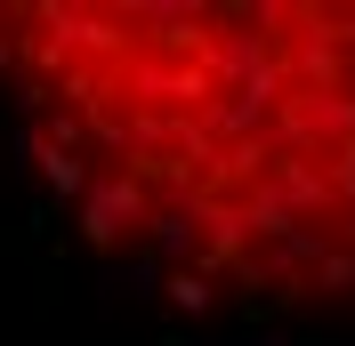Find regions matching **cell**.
Returning <instances> with one entry per match:
<instances>
[{"instance_id":"cell-1","label":"cell","mask_w":355,"mask_h":346,"mask_svg":"<svg viewBox=\"0 0 355 346\" xmlns=\"http://www.w3.org/2000/svg\"><path fill=\"white\" fill-rule=\"evenodd\" d=\"M130 217H137V185H130V177H105V185L81 194V234L89 242H113Z\"/></svg>"},{"instance_id":"cell-2","label":"cell","mask_w":355,"mask_h":346,"mask_svg":"<svg viewBox=\"0 0 355 346\" xmlns=\"http://www.w3.org/2000/svg\"><path fill=\"white\" fill-rule=\"evenodd\" d=\"M97 290H105V298H154V290H162V266H154V258L105 266V274H97Z\"/></svg>"},{"instance_id":"cell-3","label":"cell","mask_w":355,"mask_h":346,"mask_svg":"<svg viewBox=\"0 0 355 346\" xmlns=\"http://www.w3.org/2000/svg\"><path fill=\"white\" fill-rule=\"evenodd\" d=\"M194 250V217H154V266Z\"/></svg>"},{"instance_id":"cell-4","label":"cell","mask_w":355,"mask_h":346,"mask_svg":"<svg viewBox=\"0 0 355 346\" xmlns=\"http://www.w3.org/2000/svg\"><path fill=\"white\" fill-rule=\"evenodd\" d=\"M41 170H49V185H57L65 201H81V194H89V170L73 161V153H41Z\"/></svg>"},{"instance_id":"cell-5","label":"cell","mask_w":355,"mask_h":346,"mask_svg":"<svg viewBox=\"0 0 355 346\" xmlns=\"http://www.w3.org/2000/svg\"><path fill=\"white\" fill-rule=\"evenodd\" d=\"M170 298L186 306V314H202V306H210V282H202V274H178V282H170Z\"/></svg>"},{"instance_id":"cell-6","label":"cell","mask_w":355,"mask_h":346,"mask_svg":"<svg viewBox=\"0 0 355 346\" xmlns=\"http://www.w3.org/2000/svg\"><path fill=\"white\" fill-rule=\"evenodd\" d=\"M234 346H299V338H283V330H250V338H234Z\"/></svg>"}]
</instances>
